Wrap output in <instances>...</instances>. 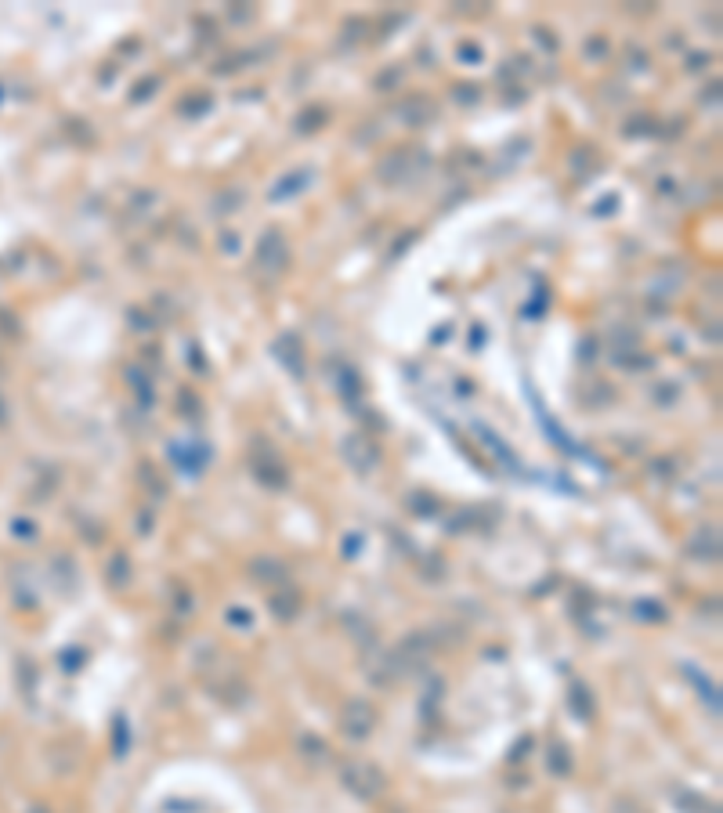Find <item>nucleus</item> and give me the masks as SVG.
<instances>
[{
	"mask_svg": "<svg viewBox=\"0 0 723 813\" xmlns=\"http://www.w3.org/2000/svg\"><path fill=\"white\" fill-rule=\"evenodd\" d=\"M344 784H348L355 795H362V799H376V795L384 791V773H380L373 763H351V766L344 770Z\"/></svg>",
	"mask_w": 723,
	"mask_h": 813,
	"instance_id": "f257e3e1",
	"label": "nucleus"
}]
</instances>
